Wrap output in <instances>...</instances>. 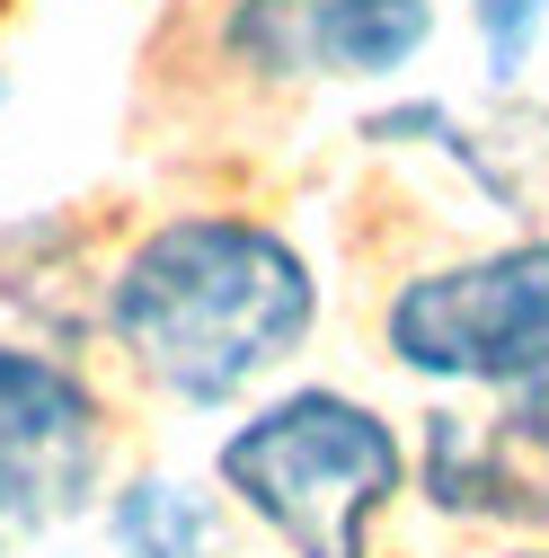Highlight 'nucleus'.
I'll list each match as a JSON object with an SVG mask.
<instances>
[{
	"label": "nucleus",
	"mask_w": 549,
	"mask_h": 558,
	"mask_svg": "<svg viewBox=\"0 0 549 558\" xmlns=\"http://www.w3.org/2000/svg\"><path fill=\"white\" fill-rule=\"evenodd\" d=\"M310 319H319L310 257L248 214H178L151 240H133V257L107 284L115 345L143 364V381L195 408L257 390L310 337Z\"/></svg>",
	"instance_id": "f257e3e1"
},
{
	"label": "nucleus",
	"mask_w": 549,
	"mask_h": 558,
	"mask_svg": "<svg viewBox=\"0 0 549 558\" xmlns=\"http://www.w3.org/2000/svg\"><path fill=\"white\" fill-rule=\"evenodd\" d=\"M213 470L293 558H364L373 514L407 478L399 435L346 390H293L257 408L248 426L222 435Z\"/></svg>",
	"instance_id": "f03ea898"
},
{
	"label": "nucleus",
	"mask_w": 549,
	"mask_h": 558,
	"mask_svg": "<svg viewBox=\"0 0 549 558\" xmlns=\"http://www.w3.org/2000/svg\"><path fill=\"white\" fill-rule=\"evenodd\" d=\"M381 337L426 381H488V390L549 381V240H514L399 284Z\"/></svg>",
	"instance_id": "7ed1b4c3"
},
{
	"label": "nucleus",
	"mask_w": 549,
	"mask_h": 558,
	"mask_svg": "<svg viewBox=\"0 0 549 558\" xmlns=\"http://www.w3.org/2000/svg\"><path fill=\"white\" fill-rule=\"evenodd\" d=\"M435 45V0H248L231 53L266 81H399Z\"/></svg>",
	"instance_id": "20e7f679"
},
{
	"label": "nucleus",
	"mask_w": 549,
	"mask_h": 558,
	"mask_svg": "<svg viewBox=\"0 0 549 558\" xmlns=\"http://www.w3.org/2000/svg\"><path fill=\"white\" fill-rule=\"evenodd\" d=\"M98 478V399L72 364L0 345V487L10 514H62Z\"/></svg>",
	"instance_id": "39448f33"
},
{
	"label": "nucleus",
	"mask_w": 549,
	"mask_h": 558,
	"mask_svg": "<svg viewBox=\"0 0 549 558\" xmlns=\"http://www.w3.org/2000/svg\"><path fill=\"white\" fill-rule=\"evenodd\" d=\"M107 532H115L124 558H213L222 514H213V497H195L186 478H133L115 497V514H107Z\"/></svg>",
	"instance_id": "423d86ee"
},
{
	"label": "nucleus",
	"mask_w": 549,
	"mask_h": 558,
	"mask_svg": "<svg viewBox=\"0 0 549 558\" xmlns=\"http://www.w3.org/2000/svg\"><path fill=\"white\" fill-rule=\"evenodd\" d=\"M469 19H478V53H488V81L505 89L532 45H540V19H549V0H469Z\"/></svg>",
	"instance_id": "0eeeda50"
},
{
	"label": "nucleus",
	"mask_w": 549,
	"mask_h": 558,
	"mask_svg": "<svg viewBox=\"0 0 549 558\" xmlns=\"http://www.w3.org/2000/svg\"><path fill=\"white\" fill-rule=\"evenodd\" d=\"M0 523H10V487H0Z\"/></svg>",
	"instance_id": "6e6552de"
},
{
	"label": "nucleus",
	"mask_w": 549,
	"mask_h": 558,
	"mask_svg": "<svg viewBox=\"0 0 549 558\" xmlns=\"http://www.w3.org/2000/svg\"><path fill=\"white\" fill-rule=\"evenodd\" d=\"M514 558H549V549H514Z\"/></svg>",
	"instance_id": "1a4fd4ad"
}]
</instances>
